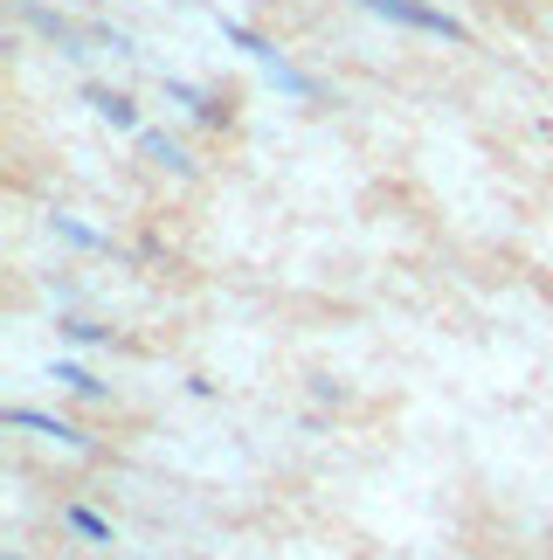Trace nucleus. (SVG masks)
I'll use <instances>...</instances> for the list:
<instances>
[{"mask_svg": "<svg viewBox=\"0 0 553 560\" xmlns=\"http://www.w3.org/2000/svg\"><path fill=\"white\" fill-rule=\"evenodd\" d=\"M380 14H395V21H409V28H422V35H443V42H457L463 28L450 14H436V8H415V0H374Z\"/></svg>", "mask_w": 553, "mask_h": 560, "instance_id": "1", "label": "nucleus"}, {"mask_svg": "<svg viewBox=\"0 0 553 560\" xmlns=\"http://www.w3.org/2000/svg\"><path fill=\"white\" fill-rule=\"evenodd\" d=\"M8 422H14V429H42V436H56V443L83 450V429H70L62 416H42V408H8Z\"/></svg>", "mask_w": 553, "mask_h": 560, "instance_id": "2", "label": "nucleus"}, {"mask_svg": "<svg viewBox=\"0 0 553 560\" xmlns=\"http://www.w3.org/2000/svg\"><path fill=\"white\" fill-rule=\"evenodd\" d=\"M62 520H70V533H77V540H91V547H111V520H104V512H91V505H70Z\"/></svg>", "mask_w": 553, "mask_h": 560, "instance_id": "3", "label": "nucleus"}, {"mask_svg": "<svg viewBox=\"0 0 553 560\" xmlns=\"http://www.w3.org/2000/svg\"><path fill=\"white\" fill-rule=\"evenodd\" d=\"M139 145H145V160H160V166H174V174H187L180 139H166V132H139Z\"/></svg>", "mask_w": 553, "mask_h": 560, "instance_id": "4", "label": "nucleus"}, {"mask_svg": "<svg viewBox=\"0 0 553 560\" xmlns=\"http://www.w3.org/2000/svg\"><path fill=\"white\" fill-rule=\"evenodd\" d=\"M56 381L70 387V395H104V381L91 368H77V360H56Z\"/></svg>", "mask_w": 553, "mask_h": 560, "instance_id": "5", "label": "nucleus"}, {"mask_svg": "<svg viewBox=\"0 0 553 560\" xmlns=\"http://www.w3.org/2000/svg\"><path fill=\"white\" fill-rule=\"evenodd\" d=\"M91 104H97V118H111V125H125V132H139V112L125 97H111V91H91Z\"/></svg>", "mask_w": 553, "mask_h": 560, "instance_id": "6", "label": "nucleus"}, {"mask_svg": "<svg viewBox=\"0 0 553 560\" xmlns=\"http://www.w3.org/2000/svg\"><path fill=\"white\" fill-rule=\"evenodd\" d=\"M62 339H77V347H91V339H104L97 326H83V318H62Z\"/></svg>", "mask_w": 553, "mask_h": 560, "instance_id": "7", "label": "nucleus"}, {"mask_svg": "<svg viewBox=\"0 0 553 560\" xmlns=\"http://www.w3.org/2000/svg\"><path fill=\"white\" fill-rule=\"evenodd\" d=\"M0 560H21V553H0Z\"/></svg>", "mask_w": 553, "mask_h": 560, "instance_id": "8", "label": "nucleus"}]
</instances>
